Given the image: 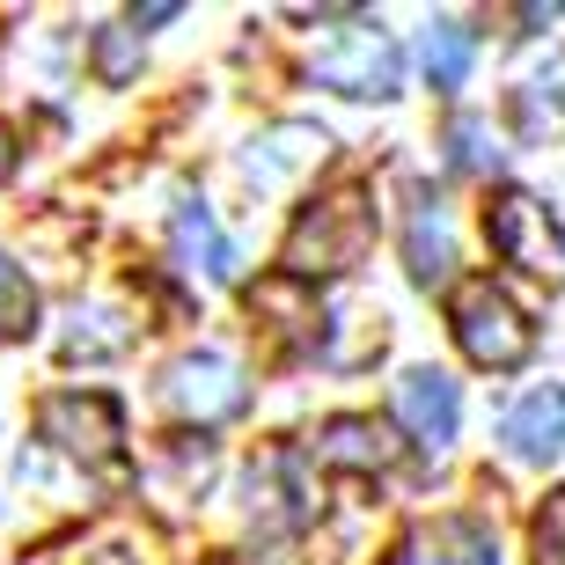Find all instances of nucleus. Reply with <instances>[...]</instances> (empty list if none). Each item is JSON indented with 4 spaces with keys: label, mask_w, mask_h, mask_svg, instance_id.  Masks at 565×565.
Here are the masks:
<instances>
[{
    "label": "nucleus",
    "mask_w": 565,
    "mask_h": 565,
    "mask_svg": "<svg viewBox=\"0 0 565 565\" xmlns=\"http://www.w3.org/2000/svg\"><path fill=\"white\" fill-rule=\"evenodd\" d=\"M470 60H478V38H470V30H462L456 15L426 22V38H419V66H426V88H434V96H456V88L470 82Z\"/></svg>",
    "instance_id": "nucleus-14"
},
{
    "label": "nucleus",
    "mask_w": 565,
    "mask_h": 565,
    "mask_svg": "<svg viewBox=\"0 0 565 565\" xmlns=\"http://www.w3.org/2000/svg\"><path fill=\"white\" fill-rule=\"evenodd\" d=\"M397 419H404V434L419 440L426 456H448V448H456V426H462L456 382L440 375V367H412V375L397 382Z\"/></svg>",
    "instance_id": "nucleus-7"
},
{
    "label": "nucleus",
    "mask_w": 565,
    "mask_h": 565,
    "mask_svg": "<svg viewBox=\"0 0 565 565\" xmlns=\"http://www.w3.org/2000/svg\"><path fill=\"white\" fill-rule=\"evenodd\" d=\"M448 162L456 169H500V147H484L478 118H456V126H448Z\"/></svg>",
    "instance_id": "nucleus-18"
},
{
    "label": "nucleus",
    "mask_w": 565,
    "mask_h": 565,
    "mask_svg": "<svg viewBox=\"0 0 565 565\" xmlns=\"http://www.w3.org/2000/svg\"><path fill=\"white\" fill-rule=\"evenodd\" d=\"M30 323H38V287L22 279V265L0 257V338H30Z\"/></svg>",
    "instance_id": "nucleus-16"
},
{
    "label": "nucleus",
    "mask_w": 565,
    "mask_h": 565,
    "mask_svg": "<svg viewBox=\"0 0 565 565\" xmlns=\"http://www.w3.org/2000/svg\"><path fill=\"white\" fill-rule=\"evenodd\" d=\"M397 565H500V536L478 514H440L397 544Z\"/></svg>",
    "instance_id": "nucleus-8"
},
{
    "label": "nucleus",
    "mask_w": 565,
    "mask_h": 565,
    "mask_svg": "<svg viewBox=\"0 0 565 565\" xmlns=\"http://www.w3.org/2000/svg\"><path fill=\"white\" fill-rule=\"evenodd\" d=\"M448 331H456L462 360L484 367V375H514V367L536 353V323H529V309L500 287V279H484V273L462 279V287L448 294Z\"/></svg>",
    "instance_id": "nucleus-2"
},
{
    "label": "nucleus",
    "mask_w": 565,
    "mask_h": 565,
    "mask_svg": "<svg viewBox=\"0 0 565 565\" xmlns=\"http://www.w3.org/2000/svg\"><path fill=\"white\" fill-rule=\"evenodd\" d=\"M323 132L316 126H273L265 140H250V154H243V177H250L257 191H273V184H287L294 169H309V162H323Z\"/></svg>",
    "instance_id": "nucleus-12"
},
{
    "label": "nucleus",
    "mask_w": 565,
    "mask_h": 565,
    "mask_svg": "<svg viewBox=\"0 0 565 565\" xmlns=\"http://www.w3.org/2000/svg\"><path fill=\"white\" fill-rule=\"evenodd\" d=\"M169 235H177V257H184L191 273L235 279V243L221 235V221H213L206 199H184V206H177V221H169Z\"/></svg>",
    "instance_id": "nucleus-13"
},
{
    "label": "nucleus",
    "mask_w": 565,
    "mask_h": 565,
    "mask_svg": "<svg viewBox=\"0 0 565 565\" xmlns=\"http://www.w3.org/2000/svg\"><path fill=\"white\" fill-rule=\"evenodd\" d=\"M30 565H96V558H88L82 544H44V551H38Z\"/></svg>",
    "instance_id": "nucleus-20"
},
{
    "label": "nucleus",
    "mask_w": 565,
    "mask_h": 565,
    "mask_svg": "<svg viewBox=\"0 0 565 565\" xmlns=\"http://www.w3.org/2000/svg\"><path fill=\"white\" fill-rule=\"evenodd\" d=\"M38 434L52 448H66L74 462H88V470H110L118 448H126V419H118V404L104 390H60V397H44Z\"/></svg>",
    "instance_id": "nucleus-4"
},
{
    "label": "nucleus",
    "mask_w": 565,
    "mask_h": 565,
    "mask_svg": "<svg viewBox=\"0 0 565 565\" xmlns=\"http://www.w3.org/2000/svg\"><path fill=\"white\" fill-rule=\"evenodd\" d=\"M162 404L184 426H213V419H235L250 404V390H243V367L228 353H184L162 367Z\"/></svg>",
    "instance_id": "nucleus-5"
},
{
    "label": "nucleus",
    "mask_w": 565,
    "mask_h": 565,
    "mask_svg": "<svg viewBox=\"0 0 565 565\" xmlns=\"http://www.w3.org/2000/svg\"><path fill=\"white\" fill-rule=\"evenodd\" d=\"M484 235H492L500 265H522V273H544V279L565 273V235L551 228V206L529 199V191H500L484 206Z\"/></svg>",
    "instance_id": "nucleus-6"
},
{
    "label": "nucleus",
    "mask_w": 565,
    "mask_h": 565,
    "mask_svg": "<svg viewBox=\"0 0 565 565\" xmlns=\"http://www.w3.org/2000/svg\"><path fill=\"white\" fill-rule=\"evenodd\" d=\"M8 169H15V132L0 126V184H8Z\"/></svg>",
    "instance_id": "nucleus-21"
},
{
    "label": "nucleus",
    "mask_w": 565,
    "mask_h": 565,
    "mask_svg": "<svg viewBox=\"0 0 565 565\" xmlns=\"http://www.w3.org/2000/svg\"><path fill=\"white\" fill-rule=\"evenodd\" d=\"M309 82L316 88H338V96H397L404 82V52L382 22H353L338 44H323L309 60Z\"/></svg>",
    "instance_id": "nucleus-3"
},
{
    "label": "nucleus",
    "mask_w": 565,
    "mask_h": 565,
    "mask_svg": "<svg viewBox=\"0 0 565 565\" xmlns=\"http://www.w3.org/2000/svg\"><path fill=\"white\" fill-rule=\"evenodd\" d=\"M367 250H375V191L338 184V191H323L316 206H301V221H294L287 243H279V273L309 287V279L353 273Z\"/></svg>",
    "instance_id": "nucleus-1"
},
{
    "label": "nucleus",
    "mask_w": 565,
    "mask_h": 565,
    "mask_svg": "<svg viewBox=\"0 0 565 565\" xmlns=\"http://www.w3.org/2000/svg\"><path fill=\"white\" fill-rule=\"evenodd\" d=\"M558 88H565V66H558V60H551L544 74H529V82L514 88V110H522V132H529V140L558 132Z\"/></svg>",
    "instance_id": "nucleus-15"
},
{
    "label": "nucleus",
    "mask_w": 565,
    "mask_h": 565,
    "mask_svg": "<svg viewBox=\"0 0 565 565\" xmlns=\"http://www.w3.org/2000/svg\"><path fill=\"white\" fill-rule=\"evenodd\" d=\"M404 273L419 287H440L456 273V221L426 184H412V213H404Z\"/></svg>",
    "instance_id": "nucleus-10"
},
{
    "label": "nucleus",
    "mask_w": 565,
    "mask_h": 565,
    "mask_svg": "<svg viewBox=\"0 0 565 565\" xmlns=\"http://www.w3.org/2000/svg\"><path fill=\"white\" fill-rule=\"evenodd\" d=\"M309 448H316V462H323V470H353V478H375V470H390V462H397L390 426L367 419V412H338V419H323Z\"/></svg>",
    "instance_id": "nucleus-9"
},
{
    "label": "nucleus",
    "mask_w": 565,
    "mask_h": 565,
    "mask_svg": "<svg viewBox=\"0 0 565 565\" xmlns=\"http://www.w3.org/2000/svg\"><path fill=\"white\" fill-rule=\"evenodd\" d=\"M500 440H507V456L514 462H558L565 456V390L551 382V390H529L514 412L500 419Z\"/></svg>",
    "instance_id": "nucleus-11"
},
{
    "label": "nucleus",
    "mask_w": 565,
    "mask_h": 565,
    "mask_svg": "<svg viewBox=\"0 0 565 565\" xmlns=\"http://www.w3.org/2000/svg\"><path fill=\"white\" fill-rule=\"evenodd\" d=\"M96 565H132V558H126V551H104V558H96Z\"/></svg>",
    "instance_id": "nucleus-22"
},
{
    "label": "nucleus",
    "mask_w": 565,
    "mask_h": 565,
    "mask_svg": "<svg viewBox=\"0 0 565 565\" xmlns=\"http://www.w3.org/2000/svg\"><path fill=\"white\" fill-rule=\"evenodd\" d=\"M96 74H104L110 88L132 74V38H126V30H104V38H96Z\"/></svg>",
    "instance_id": "nucleus-19"
},
{
    "label": "nucleus",
    "mask_w": 565,
    "mask_h": 565,
    "mask_svg": "<svg viewBox=\"0 0 565 565\" xmlns=\"http://www.w3.org/2000/svg\"><path fill=\"white\" fill-rule=\"evenodd\" d=\"M529 558L536 565H565V484L536 507V522H529Z\"/></svg>",
    "instance_id": "nucleus-17"
}]
</instances>
